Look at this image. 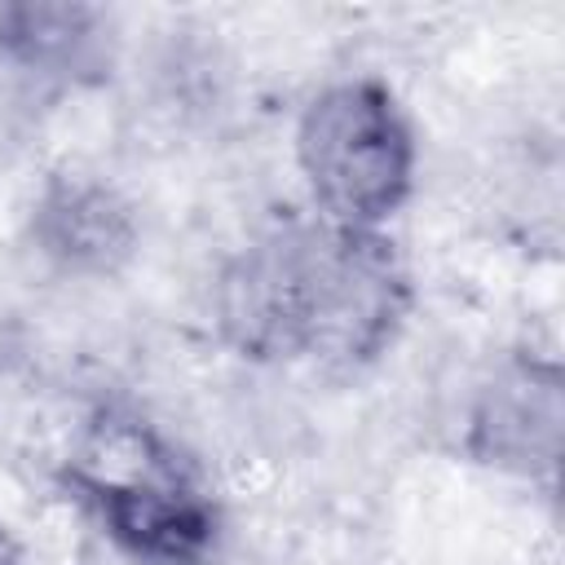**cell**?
<instances>
[{"mask_svg":"<svg viewBox=\"0 0 565 565\" xmlns=\"http://www.w3.org/2000/svg\"><path fill=\"white\" fill-rule=\"evenodd\" d=\"M40 238L53 256L79 269H106L115 256L128 252L132 225L124 203L88 181L57 185L40 207Z\"/></svg>","mask_w":565,"mask_h":565,"instance_id":"4","label":"cell"},{"mask_svg":"<svg viewBox=\"0 0 565 565\" xmlns=\"http://www.w3.org/2000/svg\"><path fill=\"white\" fill-rule=\"evenodd\" d=\"M406 265L375 230L318 221L282 225L243 247L221 274V331L265 362L358 366L375 358L402 313Z\"/></svg>","mask_w":565,"mask_h":565,"instance_id":"1","label":"cell"},{"mask_svg":"<svg viewBox=\"0 0 565 565\" xmlns=\"http://www.w3.org/2000/svg\"><path fill=\"white\" fill-rule=\"evenodd\" d=\"M106 530L141 561L190 565L212 543L207 503L172 477H79Z\"/></svg>","mask_w":565,"mask_h":565,"instance_id":"3","label":"cell"},{"mask_svg":"<svg viewBox=\"0 0 565 565\" xmlns=\"http://www.w3.org/2000/svg\"><path fill=\"white\" fill-rule=\"evenodd\" d=\"M0 565H18V543L4 534V525H0Z\"/></svg>","mask_w":565,"mask_h":565,"instance_id":"5","label":"cell"},{"mask_svg":"<svg viewBox=\"0 0 565 565\" xmlns=\"http://www.w3.org/2000/svg\"><path fill=\"white\" fill-rule=\"evenodd\" d=\"M300 168L327 221L375 230L411 190V128L384 84L358 79L318 93L296 132Z\"/></svg>","mask_w":565,"mask_h":565,"instance_id":"2","label":"cell"}]
</instances>
